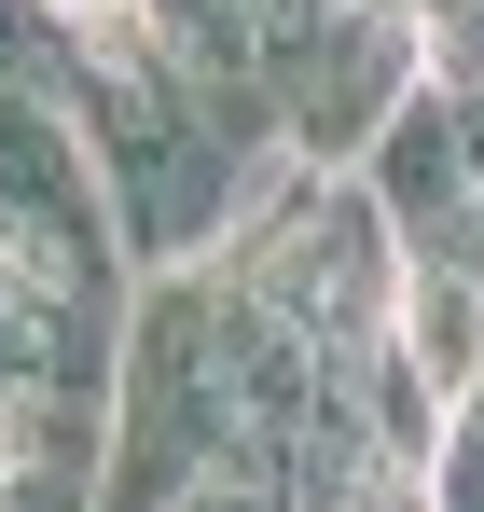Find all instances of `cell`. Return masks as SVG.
Returning <instances> with one entry per match:
<instances>
[{
    "mask_svg": "<svg viewBox=\"0 0 484 512\" xmlns=\"http://www.w3.org/2000/svg\"><path fill=\"white\" fill-rule=\"evenodd\" d=\"M70 84H83L70 0H0V97H70Z\"/></svg>",
    "mask_w": 484,
    "mask_h": 512,
    "instance_id": "2",
    "label": "cell"
},
{
    "mask_svg": "<svg viewBox=\"0 0 484 512\" xmlns=\"http://www.w3.org/2000/svg\"><path fill=\"white\" fill-rule=\"evenodd\" d=\"M0 512H111V499H97V471H14Z\"/></svg>",
    "mask_w": 484,
    "mask_h": 512,
    "instance_id": "3",
    "label": "cell"
},
{
    "mask_svg": "<svg viewBox=\"0 0 484 512\" xmlns=\"http://www.w3.org/2000/svg\"><path fill=\"white\" fill-rule=\"evenodd\" d=\"M263 84H277V139H291L305 167H360V153L388 139V111L429 84V28L388 14V0H346L319 28L263 42Z\"/></svg>",
    "mask_w": 484,
    "mask_h": 512,
    "instance_id": "1",
    "label": "cell"
},
{
    "mask_svg": "<svg viewBox=\"0 0 484 512\" xmlns=\"http://www.w3.org/2000/svg\"><path fill=\"white\" fill-rule=\"evenodd\" d=\"M249 28H263V42H291V28H319V14H346V0H236Z\"/></svg>",
    "mask_w": 484,
    "mask_h": 512,
    "instance_id": "4",
    "label": "cell"
},
{
    "mask_svg": "<svg viewBox=\"0 0 484 512\" xmlns=\"http://www.w3.org/2000/svg\"><path fill=\"white\" fill-rule=\"evenodd\" d=\"M153 14H166V28H180V14H236V0H153Z\"/></svg>",
    "mask_w": 484,
    "mask_h": 512,
    "instance_id": "5",
    "label": "cell"
}]
</instances>
